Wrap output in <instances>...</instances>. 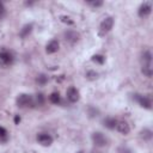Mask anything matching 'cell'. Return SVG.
<instances>
[{"mask_svg": "<svg viewBox=\"0 0 153 153\" xmlns=\"http://www.w3.org/2000/svg\"><path fill=\"white\" fill-rule=\"evenodd\" d=\"M36 100H37L38 105H42L43 102H44V97H43V94H42V93H38L37 97H36Z\"/></svg>", "mask_w": 153, "mask_h": 153, "instance_id": "obj_24", "label": "cell"}, {"mask_svg": "<svg viewBox=\"0 0 153 153\" xmlns=\"http://www.w3.org/2000/svg\"><path fill=\"white\" fill-rule=\"evenodd\" d=\"M151 12H152V6H151V4H149V2H143V4L139 7L137 14H139V17L145 18V17L149 16Z\"/></svg>", "mask_w": 153, "mask_h": 153, "instance_id": "obj_6", "label": "cell"}, {"mask_svg": "<svg viewBox=\"0 0 153 153\" xmlns=\"http://www.w3.org/2000/svg\"><path fill=\"white\" fill-rule=\"evenodd\" d=\"M92 61H93V62H96V63L103 65V63H104V61H105V57H104L103 55H100V54H96V55H93V56H92Z\"/></svg>", "mask_w": 153, "mask_h": 153, "instance_id": "obj_17", "label": "cell"}, {"mask_svg": "<svg viewBox=\"0 0 153 153\" xmlns=\"http://www.w3.org/2000/svg\"><path fill=\"white\" fill-rule=\"evenodd\" d=\"M0 62H1L2 65H6V66L12 65V62H13V56H12V54H10L8 51H1V53H0Z\"/></svg>", "mask_w": 153, "mask_h": 153, "instance_id": "obj_9", "label": "cell"}, {"mask_svg": "<svg viewBox=\"0 0 153 153\" xmlns=\"http://www.w3.org/2000/svg\"><path fill=\"white\" fill-rule=\"evenodd\" d=\"M6 137H7V130L4 127H0V139L6 140Z\"/></svg>", "mask_w": 153, "mask_h": 153, "instance_id": "obj_23", "label": "cell"}, {"mask_svg": "<svg viewBox=\"0 0 153 153\" xmlns=\"http://www.w3.org/2000/svg\"><path fill=\"white\" fill-rule=\"evenodd\" d=\"M17 104L20 108H26V106H32L33 102H32V97L30 94L26 93H22L18 96L17 98Z\"/></svg>", "mask_w": 153, "mask_h": 153, "instance_id": "obj_1", "label": "cell"}, {"mask_svg": "<svg viewBox=\"0 0 153 153\" xmlns=\"http://www.w3.org/2000/svg\"><path fill=\"white\" fill-rule=\"evenodd\" d=\"M57 50H59V41H56V39H51V41L47 44V47H45L47 54H54V53H56Z\"/></svg>", "mask_w": 153, "mask_h": 153, "instance_id": "obj_11", "label": "cell"}, {"mask_svg": "<svg viewBox=\"0 0 153 153\" xmlns=\"http://www.w3.org/2000/svg\"><path fill=\"white\" fill-rule=\"evenodd\" d=\"M103 123H104V127H106L108 129H115L116 123H117V120L114 118V117H106L103 121Z\"/></svg>", "mask_w": 153, "mask_h": 153, "instance_id": "obj_13", "label": "cell"}, {"mask_svg": "<svg viewBox=\"0 0 153 153\" xmlns=\"http://www.w3.org/2000/svg\"><path fill=\"white\" fill-rule=\"evenodd\" d=\"M142 73H143V75H146V76H148V78H151L152 76V67H142Z\"/></svg>", "mask_w": 153, "mask_h": 153, "instance_id": "obj_19", "label": "cell"}, {"mask_svg": "<svg viewBox=\"0 0 153 153\" xmlns=\"http://www.w3.org/2000/svg\"><path fill=\"white\" fill-rule=\"evenodd\" d=\"M91 137H92L93 143H94L96 146H98V147H103V146H105L106 142H108L106 137H105L100 131H94Z\"/></svg>", "mask_w": 153, "mask_h": 153, "instance_id": "obj_2", "label": "cell"}, {"mask_svg": "<svg viewBox=\"0 0 153 153\" xmlns=\"http://www.w3.org/2000/svg\"><path fill=\"white\" fill-rule=\"evenodd\" d=\"M98 114H99V111H98L96 108H93V106H90V108H88V115H90V117L98 116Z\"/></svg>", "mask_w": 153, "mask_h": 153, "instance_id": "obj_20", "label": "cell"}, {"mask_svg": "<svg viewBox=\"0 0 153 153\" xmlns=\"http://www.w3.org/2000/svg\"><path fill=\"white\" fill-rule=\"evenodd\" d=\"M135 99L137 100L140 106H142L145 109H151L152 108V103H151L149 98H147L145 96H141V94H135Z\"/></svg>", "mask_w": 153, "mask_h": 153, "instance_id": "obj_8", "label": "cell"}, {"mask_svg": "<svg viewBox=\"0 0 153 153\" xmlns=\"http://www.w3.org/2000/svg\"><path fill=\"white\" fill-rule=\"evenodd\" d=\"M60 19H61V22H63V23H66V24H68V25H73V23H74V22H73L69 17H67V16H61Z\"/></svg>", "mask_w": 153, "mask_h": 153, "instance_id": "obj_21", "label": "cell"}, {"mask_svg": "<svg viewBox=\"0 0 153 153\" xmlns=\"http://www.w3.org/2000/svg\"><path fill=\"white\" fill-rule=\"evenodd\" d=\"M66 94H67V99H68L71 103H75V102H78L79 98H80V96H79V91H78L75 87H73V86L68 87Z\"/></svg>", "mask_w": 153, "mask_h": 153, "instance_id": "obj_5", "label": "cell"}, {"mask_svg": "<svg viewBox=\"0 0 153 153\" xmlns=\"http://www.w3.org/2000/svg\"><path fill=\"white\" fill-rule=\"evenodd\" d=\"M142 67H152V54L148 50L142 54Z\"/></svg>", "mask_w": 153, "mask_h": 153, "instance_id": "obj_12", "label": "cell"}, {"mask_svg": "<svg viewBox=\"0 0 153 153\" xmlns=\"http://www.w3.org/2000/svg\"><path fill=\"white\" fill-rule=\"evenodd\" d=\"M49 99H50V102L54 103V104H59V103L61 102V97H60L59 92H53V93L50 94Z\"/></svg>", "mask_w": 153, "mask_h": 153, "instance_id": "obj_15", "label": "cell"}, {"mask_svg": "<svg viewBox=\"0 0 153 153\" xmlns=\"http://www.w3.org/2000/svg\"><path fill=\"white\" fill-rule=\"evenodd\" d=\"M141 136H142L145 140H149V139L152 137V131H151L149 129H143V130L141 131Z\"/></svg>", "mask_w": 153, "mask_h": 153, "instance_id": "obj_18", "label": "cell"}, {"mask_svg": "<svg viewBox=\"0 0 153 153\" xmlns=\"http://www.w3.org/2000/svg\"><path fill=\"white\" fill-rule=\"evenodd\" d=\"M19 122H20V117H19L18 115H16V116H14V123H16V124H19Z\"/></svg>", "mask_w": 153, "mask_h": 153, "instance_id": "obj_28", "label": "cell"}, {"mask_svg": "<svg viewBox=\"0 0 153 153\" xmlns=\"http://www.w3.org/2000/svg\"><path fill=\"white\" fill-rule=\"evenodd\" d=\"M118 153H133V152L127 147H121V148H118Z\"/></svg>", "mask_w": 153, "mask_h": 153, "instance_id": "obj_25", "label": "cell"}, {"mask_svg": "<svg viewBox=\"0 0 153 153\" xmlns=\"http://www.w3.org/2000/svg\"><path fill=\"white\" fill-rule=\"evenodd\" d=\"M65 38L66 41H68L69 43H75L78 42L79 39V33L76 31H73V30H68L65 32Z\"/></svg>", "mask_w": 153, "mask_h": 153, "instance_id": "obj_10", "label": "cell"}, {"mask_svg": "<svg viewBox=\"0 0 153 153\" xmlns=\"http://www.w3.org/2000/svg\"><path fill=\"white\" fill-rule=\"evenodd\" d=\"M115 128H116V130H117L118 133H121V134H123V135H127V134L130 131V127H129V124H128L126 121H117Z\"/></svg>", "mask_w": 153, "mask_h": 153, "instance_id": "obj_7", "label": "cell"}, {"mask_svg": "<svg viewBox=\"0 0 153 153\" xmlns=\"http://www.w3.org/2000/svg\"><path fill=\"white\" fill-rule=\"evenodd\" d=\"M31 30H32V24H26V25H24L23 26V29L20 30V37H26V36H29V33L31 32Z\"/></svg>", "mask_w": 153, "mask_h": 153, "instance_id": "obj_14", "label": "cell"}, {"mask_svg": "<svg viewBox=\"0 0 153 153\" xmlns=\"http://www.w3.org/2000/svg\"><path fill=\"white\" fill-rule=\"evenodd\" d=\"M37 142L42 146H50L53 143V137L47 133H41L37 135Z\"/></svg>", "mask_w": 153, "mask_h": 153, "instance_id": "obj_4", "label": "cell"}, {"mask_svg": "<svg viewBox=\"0 0 153 153\" xmlns=\"http://www.w3.org/2000/svg\"><path fill=\"white\" fill-rule=\"evenodd\" d=\"M4 14H5V7H4V4L0 2V18H2Z\"/></svg>", "mask_w": 153, "mask_h": 153, "instance_id": "obj_27", "label": "cell"}, {"mask_svg": "<svg viewBox=\"0 0 153 153\" xmlns=\"http://www.w3.org/2000/svg\"><path fill=\"white\" fill-rule=\"evenodd\" d=\"M36 81H37V84L38 85H45L47 82H48V76L45 75V74H39L37 78H36Z\"/></svg>", "mask_w": 153, "mask_h": 153, "instance_id": "obj_16", "label": "cell"}, {"mask_svg": "<svg viewBox=\"0 0 153 153\" xmlns=\"http://www.w3.org/2000/svg\"><path fill=\"white\" fill-rule=\"evenodd\" d=\"M114 26V18L112 17H106L102 23H100V32L102 33H108Z\"/></svg>", "mask_w": 153, "mask_h": 153, "instance_id": "obj_3", "label": "cell"}, {"mask_svg": "<svg viewBox=\"0 0 153 153\" xmlns=\"http://www.w3.org/2000/svg\"><path fill=\"white\" fill-rule=\"evenodd\" d=\"M86 76H87V79H90V80H94V79L98 76V73H96L94 71H88L87 74H86Z\"/></svg>", "mask_w": 153, "mask_h": 153, "instance_id": "obj_22", "label": "cell"}, {"mask_svg": "<svg viewBox=\"0 0 153 153\" xmlns=\"http://www.w3.org/2000/svg\"><path fill=\"white\" fill-rule=\"evenodd\" d=\"M91 6H93V7H99V6H102L103 5V2L102 1H92V2H88Z\"/></svg>", "mask_w": 153, "mask_h": 153, "instance_id": "obj_26", "label": "cell"}]
</instances>
